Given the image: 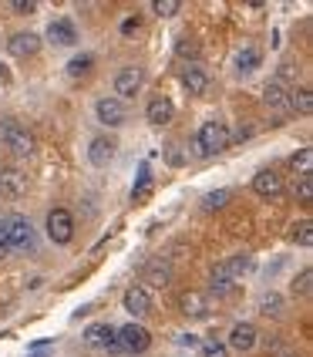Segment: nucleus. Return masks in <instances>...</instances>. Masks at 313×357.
Returning a JSON list of instances; mask_svg holds the SVG:
<instances>
[{
    "instance_id": "72a5a7b5",
    "label": "nucleus",
    "mask_w": 313,
    "mask_h": 357,
    "mask_svg": "<svg viewBox=\"0 0 313 357\" xmlns=\"http://www.w3.org/2000/svg\"><path fill=\"white\" fill-rule=\"evenodd\" d=\"M293 294H303V297L310 294V270H303V273L293 280Z\"/></svg>"
},
{
    "instance_id": "7c9ffc66",
    "label": "nucleus",
    "mask_w": 313,
    "mask_h": 357,
    "mask_svg": "<svg viewBox=\"0 0 313 357\" xmlns=\"http://www.w3.org/2000/svg\"><path fill=\"white\" fill-rule=\"evenodd\" d=\"M152 7H155V14H158V17H176V14H178V7H182V3H178V0H155Z\"/></svg>"
},
{
    "instance_id": "6ab92c4d",
    "label": "nucleus",
    "mask_w": 313,
    "mask_h": 357,
    "mask_svg": "<svg viewBox=\"0 0 313 357\" xmlns=\"http://www.w3.org/2000/svg\"><path fill=\"white\" fill-rule=\"evenodd\" d=\"M132 196L135 199L152 196V165H148V162H142V165H138V178H135V185H132Z\"/></svg>"
},
{
    "instance_id": "4c0bfd02",
    "label": "nucleus",
    "mask_w": 313,
    "mask_h": 357,
    "mask_svg": "<svg viewBox=\"0 0 313 357\" xmlns=\"http://www.w3.org/2000/svg\"><path fill=\"white\" fill-rule=\"evenodd\" d=\"M10 81H14V75H10V68H7V64H0V88H7Z\"/></svg>"
},
{
    "instance_id": "39448f33",
    "label": "nucleus",
    "mask_w": 313,
    "mask_h": 357,
    "mask_svg": "<svg viewBox=\"0 0 313 357\" xmlns=\"http://www.w3.org/2000/svg\"><path fill=\"white\" fill-rule=\"evenodd\" d=\"M47 236L54 239L58 246H68L75 239V216L64 209V206H54L47 213Z\"/></svg>"
},
{
    "instance_id": "423d86ee",
    "label": "nucleus",
    "mask_w": 313,
    "mask_h": 357,
    "mask_svg": "<svg viewBox=\"0 0 313 357\" xmlns=\"http://www.w3.org/2000/svg\"><path fill=\"white\" fill-rule=\"evenodd\" d=\"M95 119L101 125H108V128H118V125H125V119H128V108L115 95H105V98L95 101Z\"/></svg>"
},
{
    "instance_id": "a211bd4d",
    "label": "nucleus",
    "mask_w": 313,
    "mask_h": 357,
    "mask_svg": "<svg viewBox=\"0 0 313 357\" xmlns=\"http://www.w3.org/2000/svg\"><path fill=\"white\" fill-rule=\"evenodd\" d=\"M263 101H266V105H270L273 112H290V98H287V88H283L280 81H273V84L266 88Z\"/></svg>"
},
{
    "instance_id": "bb28decb",
    "label": "nucleus",
    "mask_w": 313,
    "mask_h": 357,
    "mask_svg": "<svg viewBox=\"0 0 313 357\" xmlns=\"http://www.w3.org/2000/svg\"><path fill=\"white\" fill-rule=\"evenodd\" d=\"M290 165H293V172H300V176H310V169H313V152H310V149H300L293 159H290Z\"/></svg>"
},
{
    "instance_id": "aec40b11",
    "label": "nucleus",
    "mask_w": 313,
    "mask_h": 357,
    "mask_svg": "<svg viewBox=\"0 0 313 357\" xmlns=\"http://www.w3.org/2000/svg\"><path fill=\"white\" fill-rule=\"evenodd\" d=\"M287 98H290V108H293L296 115H310L313 112V91L310 88H293Z\"/></svg>"
},
{
    "instance_id": "58836bf2",
    "label": "nucleus",
    "mask_w": 313,
    "mask_h": 357,
    "mask_svg": "<svg viewBox=\"0 0 313 357\" xmlns=\"http://www.w3.org/2000/svg\"><path fill=\"white\" fill-rule=\"evenodd\" d=\"M283 357H296V354H283Z\"/></svg>"
},
{
    "instance_id": "e433bc0d",
    "label": "nucleus",
    "mask_w": 313,
    "mask_h": 357,
    "mask_svg": "<svg viewBox=\"0 0 313 357\" xmlns=\"http://www.w3.org/2000/svg\"><path fill=\"white\" fill-rule=\"evenodd\" d=\"M10 257V239H7V233H3V226H0V259Z\"/></svg>"
},
{
    "instance_id": "c9c22d12",
    "label": "nucleus",
    "mask_w": 313,
    "mask_h": 357,
    "mask_svg": "<svg viewBox=\"0 0 313 357\" xmlns=\"http://www.w3.org/2000/svg\"><path fill=\"white\" fill-rule=\"evenodd\" d=\"M138 27H142V20H138V17H125V20H121V34H125V38H135Z\"/></svg>"
},
{
    "instance_id": "f03ea898",
    "label": "nucleus",
    "mask_w": 313,
    "mask_h": 357,
    "mask_svg": "<svg viewBox=\"0 0 313 357\" xmlns=\"http://www.w3.org/2000/svg\"><path fill=\"white\" fill-rule=\"evenodd\" d=\"M0 142H3V149H7L10 155H17V159H27V155L34 152V135L14 119L0 121Z\"/></svg>"
},
{
    "instance_id": "b1692460",
    "label": "nucleus",
    "mask_w": 313,
    "mask_h": 357,
    "mask_svg": "<svg viewBox=\"0 0 313 357\" xmlns=\"http://www.w3.org/2000/svg\"><path fill=\"white\" fill-rule=\"evenodd\" d=\"M182 314L185 317H206L209 314V303H206L202 294H185L182 297Z\"/></svg>"
},
{
    "instance_id": "9b49d317",
    "label": "nucleus",
    "mask_w": 313,
    "mask_h": 357,
    "mask_svg": "<svg viewBox=\"0 0 313 357\" xmlns=\"http://www.w3.org/2000/svg\"><path fill=\"white\" fill-rule=\"evenodd\" d=\"M47 40H51L54 47H71V44H78V27H75V20L54 17L47 24Z\"/></svg>"
},
{
    "instance_id": "c756f323",
    "label": "nucleus",
    "mask_w": 313,
    "mask_h": 357,
    "mask_svg": "<svg viewBox=\"0 0 313 357\" xmlns=\"http://www.w3.org/2000/svg\"><path fill=\"white\" fill-rule=\"evenodd\" d=\"M296 243H300V246H310L313 243V219H300V226H296Z\"/></svg>"
},
{
    "instance_id": "473e14b6",
    "label": "nucleus",
    "mask_w": 313,
    "mask_h": 357,
    "mask_svg": "<svg viewBox=\"0 0 313 357\" xmlns=\"http://www.w3.org/2000/svg\"><path fill=\"white\" fill-rule=\"evenodd\" d=\"M229 202V189H215L206 196V209H219V206H226Z\"/></svg>"
},
{
    "instance_id": "2eb2a0df",
    "label": "nucleus",
    "mask_w": 313,
    "mask_h": 357,
    "mask_svg": "<svg viewBox=\"0 0 313 357\" xmlns=\"http://www.w3.org/2000/svg\"><path fill=\"white\" fill-rule=\"evenodd\" d=\"M229 347L233 351H253L256 347V327L253 324H236L229 331Z\"/></svg>"
},
{
    "instance_id": "f8f14e48",
    "label": "nucleus",
    "mask_w": 313,
    "mask_h": 357,
    "mask_svg": "<svg viewBox=\"0 0 313 357\" xmlns=\"http://www.w3.org/2000/svg\"><path fill=\"white\" fill-rule=\"evenodd\" d=\"M253 192L263 199L283 196V178H280V172L276 169H259L253 176Z\"/></svg>"
},
{
    "instance_id": "20e7f679",
    "label": "nucleus",
    "mask_w": 313,
    "mask_h": 357,
    "mask_svg": "<svg viewBox=\"0 0 313 357\" xmlns=\"http://www.w3.org/2000/svg\"><path fill=\"white\" fill-rule=\"evenodd\" d=\"M84 344H88V347H101V351H108V354H125V347H121V340H118V327H112V324H91V327L84 331Z\"/></svg>"
},
{
    "instance_id": "f704fd0d",
    "label": "nucleus",
    "mask_w": 313,
    "mask_h": 357,
    "mask_svg": "<svg viewBox=\"0 0 313 357\" xmlns=\"http://www.w3.org/2000/svg\"><path fill=\"white\" fill-rule=\"evenodd\" d=\"M10 10H14V14H34V10H38V0H14Z\"/></svg>"
},
{
    "instance_id": "f257e3e1",
    "label": "nucleus",
    "mask_w": 313,
    "mask_h": 357,
    "mask_svg": "<svg viewBox=\"0 0 313 357\" xmlns=\"http://www.w3.org/2000/svg\"><path fill=\"white\" fill-rule=\"evenodd\" d=\"M233 145V132L226 128V121H206L196 135V152L199 155H219Z\"/></svg>"
},
{
    "instance_id": "4be33fe9",
    "label": "nucleus",
    "mask_w": 313,
    "mask_h": 357,
    "mask_svg": "<svg viewBox=\"0 0 313 357\" xmlns=\"http://www.w3.org/2000/svg\"><path fill=\"white\" fill-rule=\"evenodd\" d=\"M182 84H185V91H192V95H202V91L209 88V78H206V71H202V68H185V75H182Z\"/></svg>"
},
{
    "instance_id": "0eeeda50",
    "label": "nucleus",
    "mask_w": 313,
    "mask_h": 357,
    "mask_svg": "<svg viewBox=\"0 0 313 357\" xmlns=\"http://www.w3.org/2000/svg\"><path fill=\"white\" fill-rule=\"evenodd\" d=\"M142 84H145V71L135 68V64H128V68H121L115 75V98L125 101V98H135L138 91H142Z\"/></svg>"
},
{
    "instance_id": "1a4fd4ad",
    "label": "nucleus",
    "mask_w": 313,
    "mask_h": 357,
    "mask_svg": "<svg viewBox=\"0 0 313 357\" xmlns=\"http://www.w3.org/2000/svg\"><path fill=\"white\" fill-rule=\"evenodd\" d=\"M118 340H121V347L128 351V354H145L148 351V344H152V337H148V331L142 327V324H125V327H118Z\"/></svg>"
},
{
    "instance_id": "f3484780",
    "label": "nucleus",
    "mask_w": 313,
    "mask_h": 357,
    "mask_svg": "<svg viewBox=\"0 0 313 357\" xmlns=\"http://www.w3.org/2000/svg\"><path fill=\"white\" fill-rule=\"evenodd\" d=\"M145 277L152 287H169L172 283V263L169 259H152V263H145Z\"/></svg>"
},
{
    "instance_id": "5701e85b",
    "label": "nucleus",
    "mask_w": 313,
    "mask_h": 357,
    "mask_svg": "<svg viewBox=\"0 0 313 357\" xmlns=\"http://www.w3.org/2000/svg\"><path fill=\"white\" fill-rule=\"evenodd\" d=\"M209 290H213L215 297H226V294H233L236 290V280L226 277V270H222V266H215L213 273H209Z\"/></svg>"
},
{
    "instance_id": "cd10ccee",
    "label": "nucleus",
    "mask_w": 313,
    "mask_h": 357,
    "mask_svg": "<svg viewBox=\"0 0 313 357\" xmlns=\"http://www.w3.org/2000/svg\"><path fill=\"white\" fill-rule=\"evenodd\" d=\"M293 196L300 199V202H310L313 199V178L310 176H300L293 182Z\"/></svg>"
},
{
    "instance_id": "c85d7f7f",
    "label": "nucleus",
    "mask_w": 313,
    "mask_h": 357,
    "mask_svg": "<svg viewBox=\"0 0 313 357\" xmlns=\"http://www.w3.org/2000/svg\"><path fill=\"white\" fill-rule=\"evenodd\" d=\"M263 314H266V317H280V314H283V297H280V294H266V297H263Z\"/></svg>"
},
{
    "instance_id": "9d476101",
    "label": "nucleus",
    "mask_w": 313,
    "mask_h": 357,
    "mask_svg": "<svg viewBox=\"0 0 313 357\" xmlns=\"http://www.w3.org/2000/svg\"><path fill=\"white\" fill-rule=\"evenodd\" d=\"M0 196L3 199H24L27 196V176L14 165H0Z\"/></svg>"
},
{
    "instance_id": "a878e982",
    "label": "nucleus",
    "mask_w": 313,
    "mask_h": 357,
    "mask_svg": "<svg viewBox=\"0 0 313 357\" xmlns=\"http://www.w3.org/2000/svg\"><path fill=\"white\" fill-rule=\"evenodd\" d=\"M91 64H95V54H75V58L68 61V75L71 78H78V75H84V71H91Z\"/></svg>"
},
{
    "instance_id": "393cba45",
    "label": "nucleus",
    "mask_w": 313,
    "mask_h": 357,
    "mask_svg": "<svg viewBox=\"0 0 313 357\" xmlns=\"http://www.w3.org/2000/svg\"><path fill=\"white\" fill-rule=\"evenodd\" d=\"M219 266L226 270V277H229V280H239L246 270H250V266H253V259H250V257H233V259H226V263H219Z\"/></svg>"
},
{
    "instance_id": "dca6fc26",
    "label": "nucleus",
    "mask_w": 313,
    "mask_h": 357,
    "mask_svg": "<svg viewBox=\"0 0 313 357\" xmlns=\"http://www.w3.org/2000/svg\"><path fill=\"white\" fill-rule=\"evenodd\" d=\"M145 115H148L152 125H169L172 115H176V105H172L169 98H152L148 101V108H145Z\"/></svg>"
},
{
    "instance_id": "ddd939ff",
    "label": "nucleus",
    "mask_w": 313,
    "mask_h": 357,
    "mask_svg": "<svg viewBox=\"0 0 313 357\" xmlns=\"http://www.w3.org/2000/svg\"><path fill=\"white\" fill-rule=\"evenodd\" d=\"M7 51H10L14 58H34L40 51V34H34V31H17V34H10V40H7Z\"/></svg>"
},
{
    "instance_id": "4468645a",
    "label": "nucleus",
    "mask_w": 313,
    "mask_h": 357,
    "mask_svg": "<svg viewBox=\"0 0 313 357\" xmlns=\"http://www.w3.org/2000/svg\"><path fill=\"white\" fill-rule=\"evenodd\" d=\"M125 310L132 314V317H148L152 314V297H148V290L145 287H128L125 290Z\"/></svg>"
},
{
    "instance_id": "2f4dec72",
    "label": "nucleus",
    "mask_w": 313,
    "mask_h": 357,
    "mask_svg": "<svg viewBox=\"0 0 313 357\" xmlns=\"http://www.w3.org/2000/svg\"><path fill=\"white\" fill-rule=\"evenodd\" d=\"M202 357H229V351H226L222 340H206L202 344Z\"/></svg>"
},
{
    "instance_id": "412c9836",
    "label": "nucleus",
    "mask_w": 313,
    "mask_h": 357,
    "mask_svg": "<svg viewBox=\"0 0 313 357\" xmlns=\"http://www.w3.org/2000/svg\"><path fill=\"white\" fill-rule=\"evenodd\" d=\"M259 61H263V54H259L256 47H243V51L236 54V71H239V75H253L256 68H259Z\"/></svg>"
},
{
    "instance_id": "6e6552de",
    "label": "nucleus",
    "mask_w": 313,
    "mask_h": 357,
    "mask_svg": "<svg viewBox=\"0 0 313 357\" xmlns=\"http://www.w3.org/2000/svg\"><path fill=\"white\" fill-rule=\"evenodd\" d=\"M118 155V142L112 135H95V139L88 142V162L95 165V169H108Z\"/></svg>"
},
{
    "instance_id": "7ed1b4c3",
    "label": "nucleus",
    "mask_w": 313,
    "mask_h": 357,
    "mask_svg": "<svg viewBox=\"0 0 313 357\" xmlns=\"http://www.w3.org/2000/svg\"><path fill=\"white\" fill-rule=\"evenodd\" d=\"M0 226H3V233H7V239H10V250H34V226H31V219L27 216H7L0 219Z\"/></svg>"
}]
</instances>
